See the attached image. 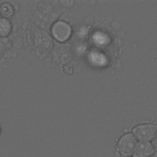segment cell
<instances>
[{"label": "cell", "mask_w": 157, "mask_h": 157, "mask_svg": "<svg viewBox=\"0 0 157 157\" xmlns=\"http://www.w3.org/2000/svg\"><path fill=\"white\" fill-rule=\"evenodd\" d=\"M0 12L2 15L4 17H9L12 16L13 12V7L8 3L4 4L0 8Z\"/></svg>", "instance_id": "6"}, {"label": "cell", "mask_w": 157, "mask_h": 157, "mask_svg": "<svg viewBox=\"0 0 157 157\" xmlns=\"http://www.w3.org/2000/svg\"><path fill=\"white\" fill-rule=\"evenodd\" d=\"M10 25L9 22L6 19H0V36H6L10 32Z\"/></svg>", "instance_id": "5"}, {"label": "cell", "mask_w": 157, "mask_h": 157, "mask_svg": "<svg viewBox=\"0 0 157 157\" xmlns=\"http://www.w3.org/2000/svg\"><path fill=\"white\" fill-rule=\"evenodd\" d=\"M157 131V125L141 124L135 127L132 132L136 139L139 141H149L151 140Z\"/></svg>", "instance_id": "2"}, {"label": "cell", "mask_w": 157, "mask_h": 157, "mask_svg": "<svg viewBox=\"0 0 157 157\" xmlns=\"http://www.w3.org/2000/svg\"><path fill=\"white\" fill-rule=\"evenodd\" d=\"M53 37L58 41L63 42L70 36L71 29L70 26L63 21H58L53 25L52 28Z\"/></svg>", "instance_id": "3"}, {"label": "cell", "mask_w": 157, "mask_h": 157, "mask_svg": "<svg viewBox=\"0 0 157 157\" xmlns=\"http://www.w3.org/2000/svg\"><path fill=\"white\" fill-rule=\"evenodd\" d=\"M152 145L154 148V149L157 151V131L153 137V138L152 139Z\"/></svg>", "instance_id": "7"}, {"label": "cell", "mask_w": 157, "mask_h": 157, "mask_svg": "<svg viewBox=\"0 0 157 157\" xmlns=\"http://www.w3.org/2000/svg\"><path fill=\"white\" fill-rule=\"evenodd\" d=\"M155 149L151 143L148 141H139L137 143L134 151V157H148L152 155Z\"/></svg>", "instance_id": "4"}, {"label": "cell", "mask_w": 157, "mask_h": 157, "mask_svg": "<svg viewBox=\"0 0 157 157\" xmlns=\"http://www.w3.org/2000/svg\"><path fill=\"white\" fill-rule=\"evenodd\" d=\"M137 139L131 133L123 136L118 142V149L120 154L124 157H129L134 153L137 145Z\"/></svg>", "instance_id": "1"}]
</instances>
